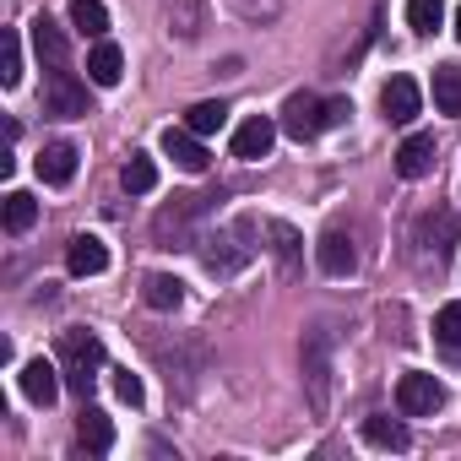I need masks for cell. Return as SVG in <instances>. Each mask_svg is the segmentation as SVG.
<instances>
[{
	"instance_id": "cell-3",
	"label": "cell",
	"mask_w": 461,
	"mask_h": 461,
	"mask_svg": "<svg viewBox=\"0 0 461 461\" xmlns=\"http://www.w3.org/2000/svg\"><path fill=\"white\" fill-rule=\"evenodd\" d=\"M304 391H310V412L326 418L331 412V337L326 331L304 337Z\"/></svg>"
},
{
	"instance_id": "cell-16",
	"label": "cell",
	"mask_w": 461,
	"mask_h": 461,
	"mask_svg": "<svg viewBox=\"0 0 461 461\" xmlns=\"http://www.w3.org/2000/svg\"><path fill=\"white\" fill-rule=\"evenodd\" d=\"M39 179L44 185H71L77 179V141H50L44 152H39Z\"/></svg>"
},
{
	"instance_id": "cell-27",
	"label": "cell",
	"mask_w": 461,
	"mask_h": 461,
	"mask_svg": "<svg viewBox=\"0 0 461 461\" xmlns=\"http://www.w3.org/2000/svg\"><path fill=\"white\" fill-rule=\"evenodd\" d=\"M185 125H190L195 136H212V131H222V125H228V104H217V98H206V104H190Z\"/></svg>"
},
{
	"instance_id": "cell-32",
	"label": "cell",
	"mask_w": 461,
	"mask_h": 461,
	"mask_svg": "<svg viewBox=\"0 0 461 461\" xmlns=\"http://www.w3.org/2000/svg\"><path fill=\"white\" fill-rule=\"evenodd\" d=\"M114 375V396L125 402V407H141L147 402V385H141V375H131V369H109Z\"/></svg>"
},
{
	"instance_id": "cell-24",
	"label": "cell",
	"mask_w": 461,
	"mask_h": 461,
	"mask_svg": "<svg viewBox=\"0 0 461 461\" xmlns=\"http://www.w3.org/2000/svg\"><path fill=\"white\" fill-rule=\"evenodd\" d=\"M434 109L461 114V66H434Z\"/></svg>"
},
{
	"instance_id": "cell-14",
	"label": "cell",
	"mask_w": 461,
	"mask_h": 461,
	"mask_svg": "<svg viewBox=\"0 0 461 461\" xmlns=\"http://www.w3.org/2000/svg\"><path fill=\"white\" fill-rule=\"evenodd\" d=\"M163 152H168L185 174H201V168L212 163V158H206V147H201V136H195L190 125H179V131L168 125V131H163Z\"/></svg>"
},
{
	"instance_id": "cell-9",
	"label": "cell",
	"mask_w": 461,
	"mask_h": 461,
	"mask_svg": "<svg viewBox=\"0 0 461 461\" xmlns=\"http://www.w3.org/2000/svg\"><path fill=\"white\" fill-rule=\"evenodd\" d=\"M33 55L44 60V71H66L71 66V44H66V28L55 17H33Z\"/></svg>"
},
{
	"instance_id": "cell-23",
	"label": "cell",
	"mask_w": 461,
	"mask_h": 461,
	"mask_svg": "<svg viewBox=\"0 0 461 461\" xmlns=\"http://www.w3.org/2000/svg\"><path fill=\"white\" fill-rule=\"evenodd\" d=\"M120 185H125L131 195H152V190H158V163H152L147 152H131L125 168H120Z\"/></svg>"
},
{
	"instance_id": "cell-8",
	"label": "cell",
	"mask_w": 461,
	"mask_h": 461,
	"mask_svg": "<svg viewBox=\"0 0 461 461\" xmlns=\"http://www.w3.org/2000/svg\"><path fill=\"white\" fill-rule=\"evenodd\" d=\"M44 109L60 120H82L87 114V87L77 82V71H50L44 82Z\"/></svg>"
},
{
	"instance_id": "cell-26",
	"label": "cell",
	"mask_w": 461,
	"mask_h": 461,
	"mask_svg": "<svg viewBox=\"0 0 461 461\" xmlns=\"http://www.w3.org/2000/svg\"><path fill=\"white\" fill-rule=\"evenodd\" d=\"M0 217H6V234H28V228L39 222V201H33L28 190H12V195H6V212H0Z\"/></svg>"
},
{
	"instance_id": "cell-6",
	"label": "cell",
	"mask_w": 461,
	"mask_h": 461,
	"mask_svg": "<svg viewBox=\"0 0 461 461\" xmlns=\"http://www.w3.org/2000/svg\"><path fill=\"white\" fill-rule=\"evenodd\" d=\"M283 136H294V141H315L321 131H326V104L315 98V93H294L288 104H283Z\"/></svg>"
},
{
	"instance_id": "cell-1",
	"label": "cell",
	"mask_w": 461,
	"mask_h": 461,
	"mask_svg": "<svg viewBox=\"0 0 461 461\" xmlns=\"http://www.w3.org/2000/svg\"><path fill=\"white\" fill-rule=\"evenodd\" d=\"M217 201H222V195H174V206H163L158 222H152V240H158L163 250H195V245H201L195 222H201Z\"/></svg>"
},
{
	"instance_id": "cell-21",
	"label": "cell",
	"mask_w": 461,
	"mask_h": 461,
	"mask_svg": "<svg viewBox=\"0 0 461 461\" xmlns=\"http://www.w3.org/2000/svg\"><path fill=\"white\" fill-rule=\"evenodd\" d=\"M364 439L375 445V450H407V423L402 418H385V412H375V418H364Z\"/></svg>"
},
{
	"instance_id": "cell-17",
	"label": "cell",
	"mask_w": 461,
	"mask_h": 461,
	"mask_svg": "<svg viewBox=\"0 0 461 461\" xmlns=\"http://www.w3.org/2000/svg\"><path fill=\"white\" fill-rule=\"evenodd\" d=\"M66 267H71V277H98L109 267V245L98 234H77L71 250H66Z\"/></svg>"
},
{
	"instance_id": "cell-29",
	"label": "cell",
	"mask_w": 461,
	"mask_h": 461,
	"mask_svg": "<svg viewBox=\"0 0 461 461\" xmlns=\"http://www.w3.org/2000/svg\"><path fill=\"white\" fill-rule=\"evenodd\" d=\"M168 23H174V33H179V39H195V33H201V23H206V0H174Z\"/></svg>"
},
{
	"instance_id": "cell-30",
	"label": "cell",
	"mask_w": 461,
	"mask_h": 461,
	"mask_svg": "<svg viewBox=\"0 0 461 461\" xmlns=\"http://www.w3.org/2000/svg\"><path fill=\"white\" fill-rule=\"evenodd\" d=\"M267 234L277 240L272 250H277V261H283V272H294V267H299V245H304V240L294 234V228H288V222H277V217H267Z\"/></svg>"
},
{
	"instance_id": "cell-22",
	"label": "cell",
	"mask_w": 461,
	"mask_h": 461,
	"mask_svg": "<svg viewBox=\"0 0 461 461\" xmlns=\"http://www.w3.org/2000/svg\"><path fill=\"white\" fill-rule=\"evenodd\" d=\"M71 28L82 39H109V6L104 0H71Z\"/></svg>"
},
{
	"instance_id": "cell-2",
	"label": "cell",
	"mask_w": 461,
	"mask_h": 461,
	"mask_svg": "<svg viewBox=\"0 0 461 461\" xmlns=\"http://www.w3.org/2000/svg\"><path fill=\"white\" fill-rule=\"evenodd\" d=\"M60 375H66L71 391L87 396L98 385V375H104V342L93 331H66L60 337Z\"/></svg>"
},
{
	"instance_id": "cell-28",
	"label": "cell",
	"mask_w": 461,
	"mask_h": 461,
	"mask_svg": "<svg viewBox=\"0 0 461 461\" xmlns=\"http://www.w3.org/2000/svg\"><path fill=\"white\" fill-rule=\"evenodd\" d=\"M439 23H445V0H407V28H412V33L429 39Z\"/></svg>"
},
{
	"instance_id": "cell-18",
	"label": "cell",
	"mask_w": 461,
	"mask_h": 461,
	"mask_svg": "<svg viewBox=\"0 0 461 461\" xmlns=\"http://www.w3.org/2000/svg\"><path fill=\"white\" fill-rule=\"evenodd\" d=\"M87 77H93L98 87H120V77H125V55H120V44H109V39H93Z\"/></svg>"
},
{
	"instance_id": "cell-4",
	"label": "cell",
	"mask_w": 461,
	"mask_h": 461,
	"mask_svg": "<svg viewBox=\"0 0 461 461\" xmlns=\"http://www.w3.org/2000/svg\"><path fill=\"white\" fill-rule=\"evenodd\" d=\"M240 240H245L240 222L228 228V234H201V245H195V250H201V267H206L212 277H234V272L256 256V245H240Z\"/></svg>"
},
{
	"instance_id": "cell-33",
	"label": "cell",
	"mask_w": 461,
	"mask_h": 461,
	"mask_svg": "<svg viewBox=\"0 0 461 461\" xmlns=\"http://www.w3.org/2000/svg\"><path fill=\"white\" fill-rule=\"evenodd\" d=\"M348 114H353L348 98H326V131H331V125H348Z\"/></svg>"
},
{
	"instance_id": "cell-5",
	"label": "cell",
	"mask_w": 461,
	"mask_h": 461,
	"mask_svg": "<svg viewBox=\"0 0 461 461\" xmlns=\"http://www.w3.org/2000/svg\"><path fill=\"white\" fill-rule=\"evenodd\" d=\"M396 407H402V418H429V412L445 407V385L434 375H423V369H407L396 380Z\"/></svg>"
},
{
	"instance_id": "cell-19",
	"label": "cell",
	"mask_w": 461,
	"mask_h": 461,
	"mask_svg": "<svg viewBox=\"0 0 461 461\" xmlns=\"http://www.w3.org/2000/svg\"><path fill=\"white\" fill-rule=\"evenodd\" d=\"M396 174H402V179L434 174V136H407V141L396 147Z\"/></svg>"
},
{
	"instance_id": "cell-20",
	"label": "cell",
	"mask_w": 461,
	"mask_h": 461,
	"mask_svg": "<svg viewBox=\"0 0 461 461\" xmlns=\"http://www.w3.org/2000/svg\"><path fill=\"white\" fill-rule=\"evenodd\" d=\"M141 304H147V310H179V304H185V283L168 277V272H152V277L141 283Z\"/></svg>"
},
{
	"instance_id": "cell-34",
	"label": "cell",
	"mask_w": 461,
	"mask_h": 461,
	"mask_svg": "<svg viewBox=\"0 0 461 461\" xmlns=\"http://www.w3.org/2000/svg\"><path fill=\"white\" fill-rule=\"evenodd\" d=\"M456 39H461V12H456Z\"/></svg>"
},
{
	"instance_id": "cell-12",
	"label": "cell",
	"mask_w": 461,
	"mask_h": 461,
	"mask_svg": "<svg viewBox=\"0 0 461 461\" xmlns=\"http://www.w3.org/2000/svg\"><path fill=\"white\" fill-rule=\"evenodd\" d=\"M315 261H321L326 277H348V272L358 267V250H353V240L342 234V228H326L321 245H315Z\"/></svg>"
},
{
	"instance_id": "cell-7",
	"label": "cell",
	"mask_w": 461,
	"mask_h": 461,
	"mask_svg": "<svg viewBox=\"0 0 461 461\" xmlns=\"http://www.w3.org/2000/svg\"><path fill=\"white\" fill-rule=\"evenodd\" d=\"M418 245H423V250H434V261H445V256L461 245V222H456V212H450V206H434V212H423V217H418Z\"/></svg>"
},
{
	"instance_id": "cell-31",
	"label": "cell",
	"mask_w": 461,
	"mask_h": 461,
	"mask_svg": "<svg viewBox=\"0 0 461 461\" xmlns=\"http://www.w3.org/2000/svg\"><path fill=\"white\" fill-rule=\"evenodd\" d=\"M0 82H6V87L23 82V39H17V33L0 39Z\"/></svg>"
},
{
	"instance_id": "cell-25",
	"label": "cell",
	"mask_w": 461,
	"mask_h": 461,
	"mask_svg": "<svg viewBox=\"0 0 461 461\" xmlns=\"http://www.w3.org/2000/svg\"><path fill=\"white\" fill-rule=\"evenodd\" d=\"M434 342H439L450 358H461V299H450V304L434 315Z\"/></svg>"
},
{
	"instance_id": "cell-10",
	"label": "cell",
	"mask_w": 461,
	"mask_h": 461,
	"mask_svg": "<svg viewBox=\"0 0 461 461\" xmlns=\"http://www.w3.org/2000/svg\"><path fill=\"white\" fill-rule=\"evenodd\" d=\"M17 380H23V396H28L33 407H55V396H60V380H66V375H60V364H50V358H28Z\"/></svg>"
},
{
	"instance_id": "cell-11",
	"label": "cell",
	"mask_w": 461,
	"mask_h": 461,
	"mask_svg": "<svg viewBox=\"0 0 461 461\" xmlns=\"http://www.w3.org/2000/svg\"><path fill=\"white\" fill-rule=\"evenodd\" d=\"M380 109H385V120H391V125H412V120H418V109H423L418 82H412V77H391V82L380 87Z\"/></svg>"
},
{
	"instance_id": "cell-13",
	"label": "cell",
	"mask_w": 461,
	"mask_h": 461,
	"mask_svg": "<svg viewBox=\"0 0 461 461\" xmlns=\"http://www.w3.org/2000/svg\"><path fill=\"white\" fill-rule=\"evenodd\" d=\"M272 141H277V125H272L267 114H250V120L234 131V158L256 163V158H267V152H272Z\"/></svg>"
},
{
	"instance_id": "cell-15",
	"label": "cell",
	"mask_w": 461,
	"mask_h": 461,
	"mask_svg": "<svg viewBox=\"0 0 461 461\" xmlns=\"http://www.w3.org/2000/svg\"><path fill=\"white\" fill-rule=\"evenodd\" d=\"M77 439H82L87 456H109V450H114V418H109L104 407H82V418H77Z\"/></svg>"
}]
</instances>
